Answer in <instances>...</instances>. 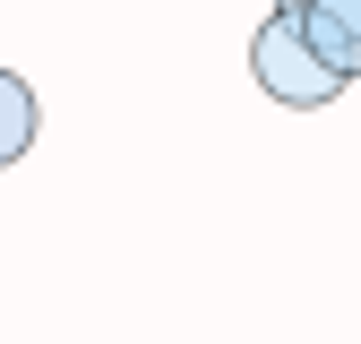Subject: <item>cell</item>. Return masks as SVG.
Here are the masks:
<instances>
[{
	"instance_id": "obj_3",
	"label": "cell",
	"mask_w": 361,
	"mask_h": 344,
	"mask_svg": "<svg viewBox=\"0 0 361 344\" xmlns=\"http://www.w3.org/2000/svg\"><path fill=\"white\" fill-rule=\"evenodd\" d=\"M35 129H43V104H35V86L18 69H0V172H9L26 147H35Z\"/></svg>"
},
{
	"instance_id": "obj_2",
	"label": "cell",
	"mask_w": 361,
	"mask_h": 344,
	"mask_svg": "<svg viewBox=\"0 0 361 344\" xmlns=\"http://www.w3.org/2000/svg\"><path fill=\"white\" fill-rule=\"evenodd\" d=\"M293 26H301V43H310L319 69H336L344 86L361 78V0H310Z\"/></svg>"
},
{
	"instance_id": "obj_1",
	"label": "cell",
	"mask_w": 361,
	"mask_h": 344,
	"mask_svg": "<svg viewBox=\"0 0 361 344\" xmlns=\"http://www.w3.org/2000/svg\"><path fill=\"white\" fill-rule=\"evenodd\" d=\"M250 78H258L284 112H319V104H336V95H344V78L310 61V43H301V26H293V18H267V26L250 35Z\"/></svg>"
},
{
	"instance_id": "obj_4",
	"label": "cell",
	"mask_w": 361,
	"mask_h": 344,
	"mask_svg": "<svg viewBox=\"0 0 361 344\" xmlns=\"http://www.w3.org/2000/svg\"><path fill=\"white\" fill-rule=\"evenodd\" d=\"M301 9H310V0H276V18H301Z\"/></svg>"
}]
</instances>
